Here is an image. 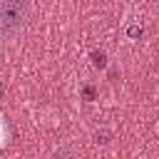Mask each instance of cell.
Wrapping results in <instances>:
<instances>
[{"mask_svg":"<svg viewBox=\"0 0 159 159\" xmlns=\"http://www.w3.org/2000/svg\"><path fill=\"white\" fill-rule=\"evenodd\" d=\"M109 139H112L109 129H94V132H92V142H94V144H107Z\"/></svg>","mask_w":159,"mask_h":159,"instance_id":"cell-3","label":"cell"},{"mask_svg":"<svg viewBox=\"0 0 159 159\" xmlns=\"http://www.w3.org/2000/svg\"><path fill=\"white\" fill-rule=\"evenodd\" d=\"M92 65H94L97 70H102V67L107 65V57H104V52H92Z\"/></svg>","mask_w":159,"mask_h":159,"instance_id":"cell-4","label":"cell"},{"mask_svg":"<svg viewBox=\"0 0 159 159\" xmlns=\"http://www.w3.org/2000/svg\"><path fill=\"white\" fill-rule=\"evenodd\" d=\"M27 0H0V37L15 40L27 22Z\"/></svg>","mask_w":159,"mask_h":159,"instance_id":"cell-1","label":"cell"},{"mask_svg":"<svg viewBox=\"0 0 159 159\" xmlns=\"http://www.w3.org/2000/svg\"><path fill=\"white\" fill-rule=\"evenodd\" d=\"M84 97L92 102V99H94V89H92V87H84Z\"/></svg>","mask_w":159,"mask_h":159,"instance_id":"cell-6","label":"cell"},{"mask_svg":"<svg viewBox=\"0 0 159 159\" xmlns=\"http://www.w3.org/2000/svg\"><path fill=\"white\" fill-rule=\"evenodd\" d=\"M5 142H7V129H5V119L0 114V149L5 147Z\"/></svg>","mask_w":159,"mask_h":159,"instance_id":"cell-5","label":"cell"},{"mask_svg":"<svg viewBox=\"0 0 159 159\" xmlns=\"http://www.w3.org/2000/svg\"><path fill=\"white\" fill-rule=\"evenodd\" d=\"M142 32H144V27H142V22H139V20H134V22H129V25L124 27V35H127L129 40H139V37H142Z\"/></svg>","mask_w":159,"mask_h":159,"instance_id":"cell-2","label":"cell"}]
</instances>
